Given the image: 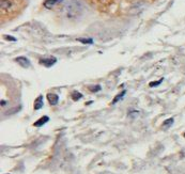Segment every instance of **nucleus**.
Wrapping results in <instances>:
<instances>
[{
    "mask_svg": "<svg viewBox=\"0 0 185 174\" xmlns=\"http://www.w3.org/2000/svg\"><path fill=\"white\" fill-rule=\"evenodd\" d=\"M46 98H47L48 103L52 106H56L58 104V101H59V96L56 93H48L47 96H46Z\"/></svg>",
    "mask_w": 185,
    "mask_h": 174,
    "instance_id": "nucleus-3",
    "label": "nucleus"
},
{
    "mask_svg": "<svg viewBox=\"0 0 185 174\" xmlns=\"http://www.w3.org/2000/svg\"><path fill=\"white\" fill-rule=\"evenodd\" d=\"M173 122H174L173 117H170V119H168V120H165V122L163 123V126H164L165 128H169V127L173 124Z\"/></svg>",
    "mask_w": 185,
    "mask_h": 174,
    "instance_id": "nucleus-9",
    "label": "nucleus"
},
{
    "mask_svg": "<svg viewBox=\"0 0 185 174\" xmlns=\"http://www.w3.org/2000/svg\"><path fill=\"white\" fill-rule=\"evenodd\" d=\"M82 97V94L79 93V92H77V91H73L72 93V98L74 99V101H78L79 98H81Z\"/></svg>",
    "mask_w": 185,
    "mask_h": 174,
    "instance_id": "nucleus-11",
    "label": "nucleus"
},
{
    "mask_svg": "<svg viewBox=\"0 0 185 174\" xmlns=\"http://www.w3.org/2000/svg\"><path fill=\"white\" fill-rule=\"evenodd\" d=\"M164 80V78H161L160 80H157V81H152V82H150V87L151 88H154V87H157V85H160L162 83V81Z\"/></svg>",
    "mask_w": 185,
    "mask_h": 174,
    "instance_id": "nucleus-12",
    "label": "nucleus"
},
{
    "mask_svg": "<svg viewBox=\"0 0 185 174\" xmlns=\"http://www.w3.org/2000/svg\"><path fill=\"white\" fill-rule=\"evenodd\" d=\"M40 64L46 67H50L57 62V59L55 57H49V58H41L40 59Z\"/></svg>",
    "mask_w": 185,
    "mask_h": 174,
    "instance_id": "nucleus-1",
    "label": "nucleus"
},
{
    "mask_svg": "<svg viewBox=\"0 0 185 174\" xmlns=\"http://www.w3.org/2000/svg\"><path fill=\"white\" fill-rule=\"evenodd\" d=\"M15 62L19 63L20 66H23V67H25V69H28L29 66H30V64H31V63H30V61L28 60V58L23 57V56L15 58Z\"/></svg>",
    "mask_w": 185,
    "mask_h": 174,
    "instance_id": "nucleus-2",
    "label": "nucleus"
},
{
    "mask_svg": "<svg viewBox=\"0 0 185 174\" xmlns=\"http://www.w3.org/2000/svg\"><path fill=\"white\" fill-rule=\"evenodd\" d=\"M125 94H126V91H122V92H120V93L118 94V95H116V96H115V98H113V101H111V104H117L118 101H121V99H122V98H123V97H124V95Z\"/></svg>",
    "mask_w": 185,
    "mask_h": 174,
    "instance_id": "nucleus-7",
    "label": "nucleus"
},
{
    "mask_svg": "<svg viewBox=\"0 0 185 174\" xmlns=\"http://www.w3.org/2000/svg\"><path fill=\"white\" fill-rule=\"evenodd\" d=\"M1 9H3V10H8L12 7V2L11 1H9V0H1Z\"/></svg>",
    "mask_w": 185,
    "mask_h": 174,
    "instance_id": "nucleus-8",
    "label": "nucleus"
},
{
    "mask_svg": "<svg viewBox=\"0 0 185 174\" xmlns=\"http://www.w3.org/2000/svg\"><path fill=\"white\" fill-rule=\"evenodd\" d=\"M49 121V117L47 115H44V117H42L41 119H39L36 122L33 123V126H36V127H41V126L45 125L47 122Z\"/></svg>",
    "mask_w": 185,
    "mask_h": 174,
    "instance_id": "nucleus-4",
    "label": "nucleus"
},
{
    "mask_svg": "<svg viewBox=\"0 0 185 174\" xmlns=\"http://www.w3.org/2000/svg\"><path fill=\"white\" fill-rule=\"evenodd\" d=\"M89 90L91 91V92H97V91H100L101 90V85H91V87H89Z\"/></svg>",
    "mask_w": 185,
    "mask_h": 174,
    "instance_id": "nucleus-13",
    "label": "nucleus"
},
{
    "mask_svg": "<svg viewBox=\"0 0 185 174\" xmlns=\"http://www.w3.org/2000/svg\"><path fill=\"white\" fill-rule=\"evenodd\" d=\"M5 105V101H1V106H4Z\"/></svg>",
    "mask_w": 185,
    "mask_h": 174,
    "instance_id": "nucleus-15",
    "label": "nucleus"
},
{
    "mask_svg": "<svg viewBox=\"0 0 185 174\" xmlns=\"http://www.w3.org/2000/svg\"><path fill=\"white\" fill-rule=\"evenodd\" d=\"M4 39L8 41H12V42H16V39L14 37H11V35H4Z\"/></svg>",
    "mask_w": 185,
    "mask_h": 174,
    "instance_id": "nucleus-14",
    "label": "nucleus"
},
{
    "mask_svg": "<svg viewBox=\"0 0 185 174\" xmlns=\"http://www.w3.org/2000/svg\"><path fill=\"white\" fill-rule=\"evenodd\" d=\"M78 42H80L82 44H93V40L92 39H84V37H79L77 39Z\"/></svg>",
    "mask_w": 185,
    "mask_h": 174,
    "instance_id": "nucleus-10",
    "label": "nucleus"
},
{
    "mask_svg": "<svg viewBox=\"0 0 185 174\" xmlns=\"http://www.w3.org/2000/svg\"><path fill=\"white\" fill-rule=\"evenodd\" d=\"M43 107V96L39 95L38 98L34 101V109L36 110H40Z\"/></svg>",
    "mask_w": 185,
    "mask_h": 174,
    "instance_id": "nucleus-6",
    "label": "nucleus"
},
{
    "mask_svg": "<svg viewBox=\"0 0 185 174\" xmlns=\"http://www.w3.org/2000/svg\"><path fill=\"white\" fill-rule=\"evenodd\" d=\"M62 1H63V0H45L44 5H45V8L52 9V8H54L56 4L60 3Z\"/></svg>",
    "mask_w": 185,
    "mask_h": 174,
    "instance_id": "nucleus-5",
    "label": "nucleus"
},
{
    "mask_svg": "<svg viewBox=\"0 0 185 174\" xmlns=\"http://www.w3.org/2000/svg\"><path fill=\"white\" fill-rule=\"evenodd\" d=\"M183 136H184V137H185V133H184V135H183Z\"/></svg>",
    "mask_w": 185,
    "mask_h": 174,
    "instance_id": "nucleus-16",
    "label": "nucleus"
}]
</instances>
